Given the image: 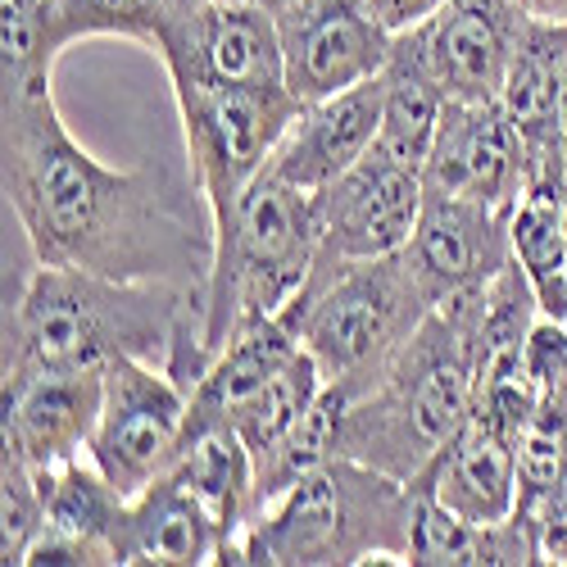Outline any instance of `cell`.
Listing matches in <instances>:
<instances>
[{
  "label": "cell",
  "instance_id": "cell-1",
  "mask_svg": "<svg viewBox=\"0 0 567 567\" xmlns=\"http://www.w3.org/2000/svg\"><path fill=\"white\" fill-rule=\"evenodd\" d=\"M6 196L37 264L177 281L209 296L214 214L192 168L101 164L73 141L51 91L6 96Z\"/></svg>",
  "mask_w": 567,
  "mask_h": 567
},
{
  "label": "cell",
  "instance_id": "cell-2",
  "mask_svg": "<svg viewBox=\"0 0 567 567\" xmlns=\"http://www.w3.org/2000/svg\"><path fill=\"white\" fill-rule=\"evenodd\" d=\"M164 363L192 391L205 359V296L177 281H123L41 264L6 322V382L55 368Z\"/></svg>",
  "mask_w": 567,
  "mask_h": 567
},
{
  "label": "cell",
  "instance_id": "cell-3",
  "mask_svg": "<svg viewBox=\"0 0 567 567\" xmlns=\"http://www.w3.org/2000/svg\"><path fill=\"white\" fill-rule=\"evenodd\" d=\"M486 291L441 300L386 377L350 400L341 422V454L395 482H417L463 432L477 400V327Z\"/></svg>",
  "mask_w": 567,
  "mask_h": 567
},
{
  "label": "cell",
  "instance_id": "cell-4",
  "mask_svg": "<svg viewBox=\"0 0 567 567\" xmlns=\"http://www.w3.org/2000/svg\"><path fill=\"white\" fill-rule=\"evenodd\" d=\"M413 486L359 458H332L255 513L223 563L246 567H359L409 563Z\"/></svg>",
  "mask_w": 567,
  "mask_h": 567
},
{
  "label": "cell",
  "instance_id": "cell-5",
  "mask_svg": "<svg viewBox=\"0 0 567 567\" xmlns=\"http://www.w3.org/2000/svg\"><path fill=\"white\" fill-rule=\"evenodd\" d=\"M318 255L313 192H300L268 164L246 186L241 209L214 246V277L205 296V359L227 346L241 322L277 318L309 281Z\"/></svg>",
  "mask_w": 567,
  "mask_h": 567
},
{
  "label": "cell",
  "instance_id": "cell-6",
  "mask_svg": "<svg viewBox=\"0 0 567 567\" xmlns=\"http://www.w3.org/2000/svg\"><path fill=\"white\" fill-rule=\"evenodd\" d=\"M427 313L432 300L413 277L404 250L354 264L322 291L281 309L300 346L318 359L327 386H341L350 400L382 382Z\"/></svg>",
  "mask_w": 567,
  "mask_h": 567
},
{
  "label": "cell",
  "instance_id": "cell-7",
  "mask_svg": "<svg viewBox=\"0 0 567 567\" xmlns=\"http://www.w3.org/2000/svg\"><path fill=\"white\" fill-rule=\"evenodd\" d=\"M182 136H186V168L209 200L214 214V246L231 231L246 186L264 173L277 141L300 118V101L287 86H205L182 82L173 86Z\"/></svg>",
  "mask_w": 567,
  "mask_h": 567
},
{
  "label": "cell",
  "instance_id": "cell-8",
  "mask_svg": "<svg viewBox=\"0 0 567 567\" xmlns=\"http://www.w3.org/2000/svg\"><path fill=\"white\" fill-rule=\"evenodd\" d=\"M318 209V255L305 281V296L322 291L332 277L354 264L386 259L409 246L422 214V168L400 164L382 151H368L332 186L313 196Z\"/></svg>",
  "mask_w": 567,
  "mask_h": 567
},
{
  "label": "cell",
  "instance_id": "cell-9",
  "mask_svg": "<svg viewBox=\"0 0 567 567\" xmlns=\"http://www.w3.org/2000/svg\"><path fill=\"white\" fill-rule=\"evenodd\" d=\"M186 391L164 363L118 359L105 368V404L86 454L132 499L173 467L186 432Z\"/></svg>",
  "mask_w": 567,
  "mask_h": 567
},
{
  "label": "cell",
  "instance_id": "cell-10",
  "mask_svg": "<svg viewBox=\"0 0 567 567\" xmlns=\"http://www.w3.org/2000/svg\"><path fill=\"white\" fill-rule=\"evenodd\" d=\"M155 55L173 86H287L277 14L255 0H214L192 14H173Z\"/></svg>",
  "mask_w": 567,
  "mask_h": 567
},
{
  "label": "cell",
  "instance_id": "cell-11",
  "mask_svg": "<svg viewBox=\"0 0 567 567\" xmlns=\"http://www.w3.org/2000/svg\"><path fill=\"white\" fill-rule=\"evenodd\" d=\"M287 91L300 105L368 82L386 69L395 32L372 14L368 0H291L277 14Z\"/></svg>",
  "mask_w": 567,
  "mask_h": 567
},
{
  "label": "cell",
  "instance_id": "cell-12",
  "mask_svg": "<svg viewBox=\"0 0 567 567\" xmlns=\"http://www.w3.org/2000/svg\"><path fill=\"white\" fill-rule=\"evenodd\" d=\"M532 168L499 101H445L432 155L422 164V192L463 196L513 214L527 196Z\"/></svg>",
  "mask_w": 567,
  "mask_h": 567
},
{
  "label": "cell",
  "instance_id": "cell-13",
  "mask_svg": "<svg viewBox=\"0 0 567 567\" xmlns=\"http://www.w3.org/2000/svg\"><path fill=\"white\" fill-rule=\"evenodd\" d=\"M517 0H445L417 28L400 32L427 64L445 101H499L504 73L527 32Z\"/></svg>",
  "mask_w": 567,
  "mask_h": 567
},
{
  "label": "cell",
  "instance_id": "cell-14",
  "mask_svg": "<svg viewBox=\"0 0 567 567\" xmlns=\"http://www.w3.org/2000/svg\"><path fill=\"white\" fill-rule=\"evenodd\" d=\"M404 259L422 281L432 309L467 291H486L513 259V214L463 196L422 192V214L404 246Z\"/></svg>",
  "mask_w": 567,
  "mask_h": 567
},
{
  "label": "cell",
  "instance_id": "cell-15",
  "mask_svg": "<svg viewBox=\"0 0 567 567\" xmlns=\"http://www.w3.org/2000/svg\"><path fill=\"white\" fill-rule=\"evenodd\" d=\"M105 404V368H55L10 377L0 409H6V458H19L37 472L82 458L96 436Z\"/></svg>",
  "mask_w": 567,
  "mask_h": 567
},
{
  "label": "cell",
  "instance_id": "cell-16",
  "mask_svg": "<svg viewBox=\"0 0 567 567\" xmlns=\"http://www.w3.org/2000/svg\"><path fill=\"white\" fill-rule=\"evenodd\" d=\"M377 127H382V73L341 91V96L305 105L287 136L277 141L268 168L300 192L318 196L322 186H332L372 151Z\"/></svg>",
  "mask_w": 567,
  "mask_h": 567
},
{
  "label": "cell",
  "instance_id": "cell-17",
  "mask_svg": "<svg viewBox=\"0 0 567 567\" xmlns=\"http://www.w3.org/2000/svg\"><path fill=\"white\" fill-rule=\"evenodd\" d=\"M563 41L567 23L532 19L513 51V64L499 86V110L508 114L523 155L532 168V186L567 182L563 159Z\"/></svg>",
  "mask_w": 567,
  "mask_h": 567
},
{
  "label": "cell",
  "instance_id": "cell-18",
  "mask_svg": "<svg viewBox=\"0 0 567 567\" xmlns=\"http://www.w3.org/2000/svg\"><path fill=\"white\" fill-rule=\"evenodd\" d=\"M417 482L467 523H504L517 508V441L491 417L472 413Z\"/></svg>",
  "mask_w": 567,
  "mask_h": 567
},
{
  "label": "cell",
  "instance_id": "cell-19",
  "mask_svg": "<svg viewBox=\"0 0 567 567\" xmlns=\"http://www.w3.org/2000/svg\"><path fill=\"white\" fill-rule=\"evenodd\" d=\"M413 486L409 517V563L413 567H527L536 563V536L523 517L504 523H467L441 504L422 482Z\"/></svg>",
  "mask_w": 567,
  "mask_h": 567
},
{
  "label": "cell",
  "instance_id": "cell-20",
  "mask_svg": "<svg viewBox=\"0 0 567 567\" xmlns=\"http://www.w3.org/2000/svg\"><path fill=\"white\" fill-rule=\"evenodd\" d=\"M223 532L214 513L186 491L173 472L132 495L127 517V563H159V567H205L218 563Z\"/></svg>",
  "mask_w": 567,
  "mask_h": 567
},
{
  "label": "cell",
  "instance_id": "cell-21",
  "mask_svg": "<svg viewBox=\"0 0 567 567\" xmlns=\"http://www.w3.org/2000/svg\"><path fill=\"white\" fill-rule=\"evenodd\" d=\"M168 472L214 513V523L223 532V554H227L255 517V454H250V445L236 436L231 422H218V427L182 436V450ZM223 554H218V563H223Z\"/></svg>",
  "mask_w": 567,
  "mask_h": 567
},
{
  "label": "cell",
  "instance_id": "cell-22",
  "mask_svg": "<svg viewBox=\"0 0 567 567\" xmlns=\"http://www.w3.org/2000/svg\"><path fill=\"white\" fill-rule=\"evenodd\" d=\"M441 114H445V91L436 86L427 64L413 55V45L395 37L391 60L382 69V127H377L372 151L422 168L432 155Z\"/></svg>",
  "mask_w": 567,
  "mask_h": 567
},
{
  "label": "cell",
  "instance_id": "cell-23",
  "mask_svg": "<svg viewBox=\"0 0 567 567\" xmlns=\"http://www.w3.org/2000/svg\"><path fill=\"white\" fill-rule=\"evenodd\" d=\"M37 472V467H32ZM41 495H45V527L78 532L91 540H105L118 554V567L127 563V517L132 499L105 477L96 463H64L51 472H37Z\"/></svg>",
  "mask_w": 567,
  "mask_h": 567
},
{
  "label": "cell",
  "instance_id": "cell-24",
  "mask_svg": "<svg viewBox=\"0 0 567 567\" xmlns=\"http://www.w3.org/2000/svg\"><path fill=\"white\" fill-rule=\"evenodd\" d=\"M563 186L540 182L513 209V259L523 264L545 318L567 322V227H563Z\"/></svg>",
  "mask_w": 567,
  "mask_h": 567
},
{
  "label": "cell",
  "instance_id": "cell-25",
  "mask_svg": "<svg viewBox=\"0 0 567 567\" xmlns=\"http://www.w3.org/2000/svg\"><path fill=\"white\" fill-rule=\"evenodd\" d=\"M346 409H350V395L341 386H322V395L313 400V409L272 450H264L255 458V513L268 508L277 495H287L300 477L318 472L322 463L341 458V422H346ZM250 523H255V517H250Z\"/></svg>",
  "mask_w": 567,
  "mask_h": 567
},
{
  "label": "cell",
  "instance_id": "cell-26",
  "mask_svg": "<svg viewBox=\"0 0 567 567\" xmlns=\"http://www.w3.org/2000/svg\"><path fill=\"white\" fill-rule=\"evenodd\" d=\"M322 386H327V377H322L318 359L300 346L287 363H281L268 377V382H259L241 404L227 413V422L236 427V436L250 445V454L259 458L264 450H272L313 409V400L322 395Z\"/></svg>",
  "mask_w": 567,
  "mask_h": 567
},
{
  "label": "cell",
  "instance_id": "cell-27",
  "mask_svg": "<svg viewBox=\"0 0 567 567\" xmlns=\"http://www.w3.org/2000/svg\"><path fill=\"white\" fill-rule=\"evenodd\" d=\"M536 318H540V300L532 291V281H527L523 264L508 259L504 272L486 287V309H482V327H477V386L517 372Z\"/></svg>",
  "mask_w": 567,
  "mask_h": 567
},
{
  "label": "cell",
  "instance_id": "cell-28",
  "mask_svg": "<svg viewBox=\"0 0 567 567\" xmlns=\"http://www.w3.org/2000/svg\"><path fill=\"white\" fill-rule=\"evenodd\" d=\"M45 19H51L60 55L86 37H127L155 51L168 23V6L164 0H45Z\"/></svg>",
  "mask_w": 567,
  "mask_h": 567
},
{
  "label": "cell",
  "instance_id": "cell-29",
  "mask_svg": "<svg viewBox=\"0 0 567 567\" xmlns=\"http://www.w3.org/2000/svg\"><path fill=\"white\" fill-rule=\"evenodd\" d=\"M0 41H6V96L51 91L60 45L51 37L45 0H0Z\"/></svg>",
  "mask_w": 567,
  "mask_h": 567
},
{
  "label": "cell",
  "instance_id": "cell-30",
  "mask_svg": "<svg viewBox=\"0 0 567 567\" xmlns=\"http://www.w3.org/2000/svg\"><path fill=\"white\" fill-rule=\"evenodd\" d=\"M41 532H45V495L37 472L19 458H6L0 463V563L23 567Z\"/></svg>",
  "mask_w": 567,
  "mask_h": 567
},
{
  "label": "cell",
  "instance_id": "cell-31",
  "mask_svg": "<svg viewBox=\"0 0 567 567\" xmlns=\"http://www.w3.org/2000/svg\"><path fill=\"white\" fill-rule=\"evenodd\" d=\"M517 368H523V377L532 382L536 400L567 395V322L540 313L527 346H523V363Z\"/></svg>",
  "mask_w": 567,
  "mask_h": 567
},
{
  "label": "cell",
  "instance_id": "cell-32",
  "mask_svg": "<svg viewBox=\"0 0 567 567\" xmlns=\"http://www.w3.org/2000/svg\"><path fill=\"white\" fill-rule=\"evenodd\" d=\"M23 567H118V554L105 545V540H91V536H78V532H60V527H45Z\"/></svg>",
  "mask_w": 567,
  "mask_h": 567
},
{
  "label": "cell",
  "instance_id": "cell-33",
  "mask_svg": "<svg viewBox=\"0 0 567 567\" xmlns=\"http://www.w3.org/2000/svg\"><path fill=\"white\" fill-rule=\"evenodd\" d=\"M517 517V513H513ZM536 536V563H558L567 567V477L523 517Z\"/></svg>",
  "mask_w": 567,
  "mask_h": 567
},
{
  "label": "cell",
  "instance_id": "cell-34",
  "mask_svg": "<svg viewBox=\"0 0 567 567\" xmlns=\"http://www.w3.org/2000/svg\"><path fill=\"white\" fill-rule=\"evenodd\" d=\"M368 6H372L377 19H382V23L400 37V32L417 28L422 19H432V14L445 6V0H368Z\"/></svg>",
  "mask_w": 567,
  "mask_h": 567
},
{
  "label": "cell",
  "instance_id": "cell-35",
  "mask_svg": "<svg viewBox=\"0 0 567 567\" xmlns=\"http://www.w3.org/2000/svg\"><path fill=\"white\" fill-rule=\"evenodd\" d=\"M517 10L540 23H567V0H517Z\"/></svg>",
  "mask_w": 567,
  "mask_h": 567
},
{
  "label": "cell",
  "instance_id": "cell-36",
  "mask_svg": "<svg viewBox=\"0 0 567 567\" xmlns=\"http://www.w3.org/2000/svg\"><path fill=\"white\" fill-rule=\"evenodd\" d=\"M164 6H168V19H173V14H192L200 6H214V0H164Z\"/></svg>",
  "mask_w": 567,
  "mask_h": 567
},
{
  "label": "cell",
  "instance_id": "cell-37",
  "mask_svg": "<svg viewBox=\"0 0 567 567\" xmlns=\"http://www.w3.org/2000/svg\"><path fill=\"white\" fill-rule=\"evenodd\" d=\"M563 159H567V41H563Z\"/></svg>",
  "mask_w": 567,
  "mask_h": 567
},
{
  "label": "cell",
  "instance_id": "cell-38",
  "mask_svg": "<svg viewBox=\"0 0 567 567\" xmlns=\"http://www.w3.org/2000/svg\"><path fill=\"white\" fill-rule=\"evenodd\" d=\"M255 6H264L268 14H281V10H287V6H291V0H255Z\"/></svg>",
  "mask_w": 567,
  "mask_h": 567
},
{
  "label": "cell",
  "instance_id": "cell-39",
  "mask_svg": "<svg viewBox=\"0 0 567 567\" xmlns=\"http://www.w3.org/2000/svg\"><path fill=\"white\" fill-rule=\"evenodd\" d=\"M563 227H567V186H563Z\"/></svg>",
  "mask_w": 567,
  "mask_h": 567
}]
</instances>
